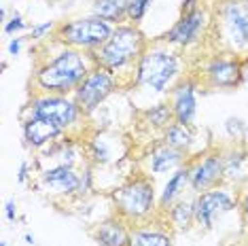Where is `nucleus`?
<instances>
[{
	"label": "nucleus",
	"mask_w": 248,
	"mask_h": 246,
	"mask_svg": "<svg viewBox=\"0 0 248 246\" xmlns=\"http://www.w3.org/2000/svg\"><path fill=\"white\" fill-rule=\"evenodd\" d=\"M202 2H204V0H183V4H180V13H185V11H191V9L202 7Z\"/></svg>",
	"instance_id": "obj_32"
},
{
	"label": "nucleus",
	"mask_w": 248,
	"mask_h": 246,
	"mask_svg": "<svg viewBox=\"0 0 248 246\" xmlns=\"http://www.w3.org/2000/svg\"><path fill=\"white\" fill-rule=\"evenodd\" d=\"M189 181H191V170L187 166L174 170V174L168 178L166 184H163V191H161V198H159V208L168 210L176 200H180V193L185 191V187L189 184Z\"/></svg>",
	"instance_id": "obj_18"
},
{
	"label": "nucleus",
	"mask_w": 248,
	"mask_h": 246,
	"mask_svg": "<svg viewBox=\"0 0 248 246\" xmlns=\"http://www.w3.org/2000/svg\"><path fill=\"white\" fill-rule=\"evenodd\" d=\"M112 30H115L112 24L92 15V17L72 19V21H66V24L58 26L55 36H58V41L62 45H66V47L93 53L108 41Z\"/></svg>",
	"instance_id": "obj_4"
},
{
	"label": "nucleus",
	"mask_w": 248,
	"mask_h": 246,
	"mask_svg": "<svg viewBox=\"0 0 248 246\" xmlns=\"http://www.w3.org/2000/svg\"><path fill=\"white\" fill-rule=\"evenodd\" d=\"M189 187L195 193H204L208 189H214L223 181V153L221 151H210L204 157L197 159L193 166H189Z\"/></svg>",
	"instance_id": "obj_11"
},
{
	"label": "nucleus",
	"mask_w": 248,
	"mask_h": 246,
	"mask_svg": "<svg viewBox=\"0 0 248 246\" xmlns=\"http://www.w3.org/2000/svg\"><path fill=\"white\" fill-rule=\"evenodd\" d=\"M125 219L119 215L102 221L93 231V238L100 246H127L129 242V229L125 227Z\"/></svg>",
	"instance_id": "obj_16"
},
{
	"label": "nucleus",
	"mask_w": 248,
	"mask_h": 246,
	"mask_svg": "<svg viewBox=\"0 0 248 246\" xmlns=\"http://www.w3.org/2000/svg\"><path fill=\"white\" fill-rule=\"evenodd\" d=\"M204 79L210 87L229 89L242 81V64L235 58H212L204 66Z\"/></svg>",
	"instance_id": "obj_13"
},
{
	"label": "nucleus",
	"mask_w": 248,
	"mask_h": 246,
	"mask_svg": "<svg viewBox=\"0 0 248 246\" xmlns=\"http://www.w3.org/2000/svg\"><path fill=\"white\" fill-rule=\"evenodd\" d=\"M21 132H24V140L30 149H43L66 134L55 123L47 119H38V117H26L24 123H21Z\"/></svg>",
	"instance_id": "obj_15"
},
{
	"label": "nucleus",
	"mask_w": 248,
	"mask_h": 246,
	"mask_svg": "<svg viewBox=\"0 0 248 246\" xmlns=\"http://www.w3.org/2000/svg\"><path fill=\"white\" fill-rule=\"evenodd\" d=\"M235 208V200L227 189H208L204 193H197L193 200V212H195V223L204 229L214 227V223L223 219L229 210Z\"/></svg>",
	"instance_id": "obj_8"
},
{
	"label": "nucleus",
	"mask_w": 248,
	"mask_h": 246,
	"mask_svg": "<svg viewBox=\"0 0 248 246\" xmlns=\"http://www.w3.org/2000/svg\"><path fill=\"white\" fill-rule=\"evenodd\" d=\"M55 28L53 21H43V24H36V26H32L30 28V41H41V38H45Z\"/></svg>",
	"instance_id": "obj_26"
},
{
	"label": "nucleus",
	"mask_w": 248,
	"mask_h": 246,
	"mask_svg": "<svg viewBox=\"0 0 248 246\" xmlns=\"http://www.w3.org/2000/svg\"><path fill=\"white\" fill-rule=\"evenodd\" d=\"M21 30H26V21L19 13H13V17L4 21V32L7 34H15V32H21Z\"/></svg>",
	"instance_id": "obj_28"
},
{
	"label": "nucleus",
	"mask_w": 248,
	"mask_h": 246,
	"mask_svg": "<svg viewBox=\"0 0 248 246\" xmlns=\"http://www.w3.org/2000/svg\"><path fill=\"white\" fill-rule=\"evenodd\" d=\"M117 215L125 221H142L155 208V187L149 176L138 174L121 184L112 195Z\"/></svg>",
	"instance_id": "obj_5"
},
{
	"label": "nucleus",
	"mask_w": 248,
	"mask_h": 246,
	"mask_svg": "<svg viewBox=\"0 0 248 246\" xmlns=\"http://www.w3.org/2000/svg\"><path fill=\"white\" fill-rule=\"evenodd\" d=\"M92 68L93 66H89L85 53L66 47L49 62H45L43 66H38L34 83L43 93L68 96V93H75V89L81 85V81L85 79Z\"/></svg>",
	"instance_id": "obj_1"
},
{
	"label": "nucleus",
	"mask_w": 248,
	"mask_h": 246,
	"mask_svg": "<svg viewBox=\"0 0 248 246\" xmlns=\"http://www.w3.org/2000/svg\"><path fill=\"white\" fill-rule=\"evenodd\" d=\"M242 210H244V212H246V215H248V195H246V198H244V202H242Z\"/></svg>",
	"instance_id": "obj_34"
},
{
	"label": "nucleus",
	"mask_w": 248,
	"mask_h": 246,
	"mask_svg": "<svg viewBox=\"0 0 248 246\" xmlns=\"http://www.w3.org/2000/svg\"><path fill=\"white\" fill-rule=\"evenodd\" d=\"M21 43H24V38H13V41H11V45H9V53H11V55H19Z\"/></svg>",
	"instance_id": "obj_33"
},
{
	"label": "nucleus",
	"mask_w": 248,
	"mask_h": 246,
	"mask_svg": "<svg viewBox=\"0 0 248 246\" xmlns=\"http://www.w3.org/2000/svg\"><path fill=\"white\" fill-rule=\"evenodd\" d=\"M28 170H30V164H28V161H21L19 170H17V181L19 183H26L28 181V176H30V174H28Z\"/></svg>",
	"instance_id": "obj_31"
},
{
	"label": "nucleus",
	"mask_w": 248,
	"mask_h": 246,
	"mask_svg": "<svg viewBox=\"0 0 248 246\" xmlns=\"http://www.w3.org/2000/svg\"><path fill=\"white\" fill-rule=\"evenodd\" d=\"M28 113H30L28 117H38L55 123L64 132L72 130L83 117V110L78 108L75 98L55 96V93H43L32 98V102L28 104Z\"/></svg>",
	"instance_id": "obj_6"
},
{
	"label": "nucleus",
	"mask_w": 248,
	"mask_h": 246,
	"mask_svg": "<svg viewBox=\"0 0 248 246\" xmlns=\"http://www.w3.org/2000/svg\"><path fill=\"white\" fill-rule=\"evenodd\" d=\"M248 176V151L231 149L223 153V178L235 183Z\"/></svg>",
	"instance_id": "obj_20"
},
{
	"label": "nucleus",
	"mask_w": 248,
	"mask_h": 246,
	"mask_svg": "<svg viewBox=\"0 0 248 246\" xmlns=\"http://www.w3.org/2000/svg\"><path fill=\"white\" fill-rule=\"evenodd\" d=\"M206 19H208V13L204 7L185 11V13H180L178 21L166 32L163 38H166L168 45H174V47H191L193 43L200 41Z\"/></svg>",
	"instance_id": "obj_10"
},
{
	"label": "nucleus",
	"mask_w": 248,
	"mask_h": 246,
	"mask_svg": "<svg viewBox=\"0 0 248 246\" xmlns=\"http://www.w3.org/2000/svg\"><path fill=\"white\" fill-rule=\"evenodd\" d=\"M172 113L174 121L193 125L197 113V83L193 79H185L172 89Z\"/></svg>",
	"instance_id": "obj_14"
},
{
	"label": "nucleus",
	"mask_w": 248,
	"mask_h": 246,
	"mask_svg": "<svg viewBox=\"0 0 248 246\" xmlns=\"http://www.w3.org/2000/svg\"><path fill=\"white\" fill-rule=\"evenodd\" d=\"M4 216H7L9 221H15L17 219V208H15V202L11 200V202H7V206H4Z\"/></svg>",
	"instance_id": "obj_30"
},
{
	"label": "nucleus",
	"mask_w": 248,
	"mask_h": 246,
	"mask_svg": "<svg viewBox=\"0 0 248 246\" xmlns=\"http://www.w3.org/2000/svg\"><path fill=\"white\" fill-rule=\"evenodd\" d=\"M221 28L233 49H248V7L242 0H223L218 7Z\"/></svg>",
	"instance_id": "obj_9"
},
{
	"label": "nucleus",
	"mask_w": 248,
	"mask_h": 246,
	"mask_svg": "<svg viewBox=\"0 0 248 246\" xmlns=\"http://www.w3.org/2000/svg\"><path fill=\"white\" fill-rule=\"evenodd\" d=\"M144 51L146 41L144 34L138 30V26H117L108 41L98 51H93L92 60L93 66H102V68L110 70L112 75H119L121 70L129 68V66H136Z\"/></svg>",
	"instance_id": "obj_2"
},
{
	"label": "nucleus",
	"mask_w": 248,
	"mask_h": 246,
	"mask_svg": "<svg viewBox=\"0 0 248 246\" xmlns=\"http://www.w3.org/2000/svg\"><path fill=\"white\" fill-rule=\"evenodd\" d=\"M153 4V0H129V11H127V19L132 21L134 26H138L142 17L146 15L149 7Z\"/></svg>",
	"instance_id": "obj_25"
},
{
	"label": "nucleus",
	"mask_w": 248,
	"mask_h": 246,
	"mask_svg": "<svg viewBox=\"0 0 248 246\" xmlns=\"http://www.w3.org/2000/svg\"><path fill=\"white\" fill-rule=\"evenodd\" d=\"M127 246H172V238L161 229H134Z\"/></svg>",
	"instance_id": "obj_22"
},
{
	"label": "nucleus",
	"mask_w": 248,
	"mask_h": 246,
	"mask_svg": "<svg viewBox=\"0 0 248 246\" xmlns=\"http://www.w3.org/2000/svg\"><path fill=\"white\" fill-rule=\"evenodd\" d=\"M180 75V58L170 49H146L136 64V85L151 92H168Z\"/></svg>",
	"instance_id": "obj_3"
},
{
	"label": "nucleus",
	"mask_w": 248,
	"mask_h": 246,
	"mask_svg": "<svg viewBox=\"0 0 248 246\" xmlns=\"http://www.w3.org/2000/svg\"><path fill=\"white\" fill-rule=\"evenodd\" d=\"M144 121L149 123L151 127H157V130H166L168 125L174 121V113H172V106L170 104H155L151 108H146L144 113Z\"/></svg>",
	"instance_id": "obj_23"
},
{
	"label": "nucleus",
	"mask_w": 248,
	"mask_h": 246,
	"mask_svg": "<svg viewBox=\"0 0 248 246\" xmlns=\"http://www.w3.org/2000/svg\"><path fill=\"white\" fill-rule=\"evenodd\" d=\"M170 221L176 227L185 229L191 223H195V212H193V202H185V200H176L170 206Z\"/></svg>",
	"instance_id": "obj_24"
},
{
	"label": "nucleus",
	"mask_w": 248,
	"mask_h": 246,
	"mask_svg": "<svg viewBox=\"0 0 248 246\" xmlns=\"http://www.w3.org/2000/svg\"><path fill=\"white\" fill-rule=\"evenodd\" d=\"M242 2H244V4H246V7H248V0H242Z\"/></svg>",
	"instance_id": "obj_35"
},
{
	"label": "nucleus",
	"mask_w": 248,
	"mask_h": 246,
	"mask_svg": "<svg viewBox=\"0 0 248 246\" xmlns=\"http://www.w3.org/2000/svg\"><path fill=\"white\" fill-rule=\"evenodd\" d=\"M41 184L47 189V193L53 195H81L83 174H78L75 166L55 164L53 168L43 172Z\"/></svg>",
	"instance_id": "obj_12"
},
{
	"label": "nucleus",
	"mask_w": 248,
	"mask_h": 246,
	"mask_svg": "<svg viewBox=\"0 0 248 246\" xmlns=\"http://www.w3.org/2000/svg\"><path fill=\"white\" fill-rule=\"evenodd\" d=\"M92 11L95 17L108 24H119L121 19H127L129 0H92Z\"/></svg>",
	"instance_id": "obj_21"
},
{
	"label": "nucleus",
	"mask_w": 248,
	"mask_h": 246,
	"mask_svg": "<svg viewBox=\"0 0 248 246\" xmlns=\"http://www.w3.org/2000/svg\"><path fill=\"white\" fill-rule=\"evenodd\" d=\"M225 130H227V134L231 138H235V140H238V138L244 136L246 125L240 119H233V117H231V119H227V123H225Z\"/></svg>",
	"instance_id": "obj_27"
},
{
	"label": "nucleus",
	"mask_w": 248,
	"mask_h": 246,
	"mask_svg": "<svg viewBox=\"0 0 248 246\" xmlns=\"http://www.w3.org/2000/svg\"><path fill=\"white\" fill-rule=\"evenodd\" d=\"M115 89H117V75H112L110 70L102 68V66H93V68L87 72L85 79L81 81V85L75 89L72 98L77 100L83 115H92L100 108V104H102Z\"/></svg>",
	"instance_id": "obj_7"
},
{
	"label": "nucleus",
	"mask_w": 248,
	"mask_h": 246,
	"mask_svg": "<svg viewBox=\"0 0 248 246\" xmlns=\"http://www.w3.org/2000/svg\"><path fill=\"white\" fill-rule=\"evenodd\" d=\"M146 161H149V170L153 172V174H166V172L178 170V168L183 166L185 153L168 147V144L161 140V144H157L155 149H151L149 159Z\"/></svg>",
	"instance_id": "obj_17"
},
{
	"label": "nucleus",
	"mask_w": 248,
	"mask_h": 246,
	"mask_svg": "<svg viewBox=\"0 0 248 246\" xmlns=\"http://www.w3.org/2000/svg\"><path fill=\"white\" fill-rule=\"evenodd\" d=\"M89 149L93 151L92 157H93L95 161H100V164L108 161V151H106V147H104V142H102V140H93L92 144H89Z\"/></svg>",
	"instance_id": "obj_29"
},
{
	"label": "nucleus",
	"mask_w": 248,
	"mask_h": 246,
	"mask_svg": "<svg viewBox=\"0 0 248 246\" xmlns=\"http://www.w3.org/2000/svg\"><path fill=\"white\" fill-rule=\"evenodd\" d=\"M0 246H7V242H0Z\"/></svg>",
	"instance_id": "obj_36"
},
{
	"label": "nucleus",
	"mask_w": 248,
	"mask_h": 246,
	"mask_svg": "<svg viewBox=\"0 0 248 246\" xmlns=\"http://www.w3.org/2000/svg\"><path fill=\"white\" fill-rule=\"evenodd\" d=\"M161 140L166 142L168 147L187 153V151L191 149V144H193V140H195V130H193V125H187V123L172 121L170 125L163 130Z\"/></svg>",
	"instance_id": "obj_19"
}]
</instances>
